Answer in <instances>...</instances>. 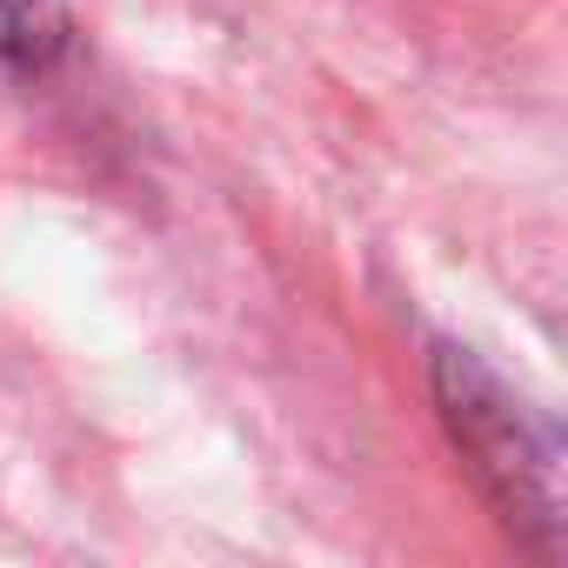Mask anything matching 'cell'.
Returning <instances> with one entry per match:
<instances>
[{"label":"cell","mask_w":568,"mask_h":568,"mask_svg":"<svg viewBox=\"0 0 568 568\" xmlns=\"http://www.w3.org/2000/svg\"><path fill=\"white\" fill-rule=\"evenodd\" d=\"M435 408L462 448V462L475 468L481 495L495 501L501 528L528 548V555H561V442L555 428L495 375L481 368L468 348L442 342L435 348Z\"/></svg>","instance_id":"6da1fadb"},{"label":"cell","mask_w":568,"mask_h":568,"mask_svg":"<svg viewBox=\"0 0 568 568\" xmlns=\"http://www.w3.org/2000/svg\"><path fill=\"white\" fill-rule=\"evenodd\" d=\"M68 41V0H0V61L41 68Z\"/></svg>","instance_id":"7a4b0ae2"}]
</instances>
